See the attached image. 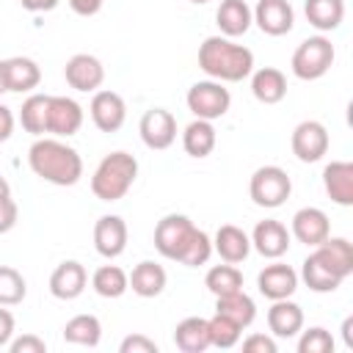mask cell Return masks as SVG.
<instances>
[{
	"instance_id": "6da1fadb",
	"label": "cell",
	"mask_w": 353,
	"mask_h": 353,
	"mask_svg": "<svg viewBox=\"0 0 353 353\" xmlns=\"http://www.w3.org/2000/svg\"><path fill=\"white\" fill-rule=\"evenodd\" d=\"M28 165L39 179L58 188H72L83 176V157L61 138H36L28 149Z\"/></svg>"
},
{
	"instance_id": "7a4b0ae2",
	"label": "cell",
	"mask_w": 353,
	"mask_h": 353,
	"mask_svg": "<svg viewBox=\"0 0 353 353\" xmlns=\"http://www.w3.org/2000/svg\"><path fill=\"white\" fill-rule=\"evenodd\" d=\"M199 66L210 80L240 83L254 72V52L226 36H207L199 47Z\"/></svg>"
},
{
	"instance_id": "3957f363",
	"label": "cell",
	"mask_w": 353,
	"mask_h": 353,
	"mask_svg": "<svg viewBox=\"0 0 353 353\" xmlns=\"http://www.w3.org/2000/svg\"><path fill=\"white\" fill-rule=\"evenodd\" d=\"M138 179V160L130 152H110L99 160L91 176V193L99 201H119Z\"/></svg>"
},
{
	"instance_id": "277c9868",
	"label": "cell",
	"mask_w": 353,
	"mask_h": 353,
	"mask_svg": "<svg viewBox=\"0 0 353 353\" xmlns=\"http://www.w3.org/2000/svg\"><path fill=\"white\" fill-rule=\"evenodd\" d=\"M334 58H336V50L331 44L328 36H309L303 39L295 52H292V61H290V69L298 80H320L331 66H334Z\"/></svg>"
},
{
	"instance_id": "5b68a950",
	"label": "cell",
	"mask_w": 353,
	"mask_h": 353,
	"mask_svg": "<svg viewBox=\"0 0 353 353\" xmlns=\"http://www.w3.org/2000/svg\"><path fill=\"white\" fill-rule=\"evenodd\" d=\"M290 193H292V179L281 165H259L251 174L248 196L256 207L276 210L290 199Z\"/></svg>"
},
{
	"instance_id": "8992f818",
	"label": "cell",
	"mask_w": 353,
	"mask_h": 353,
	"mask_svg": "<svg viewBox=\"0 0 353 353\" xmlns=\"http://www.w3.org/2000/svg\"><path fill=\"white\" fill-rule=\"evenodd\" d=\"M185 105H188V110H190L196 119L215 121V119H221V116L229 113L232 94H229V88H223V83H218V80H199V83H193V85L188 88Z\"/></svg>"
},
{
	"instance_id": "52a82bcc",
	"label": "cell",
	"mask_w": 353,
	"mask_h": 353,
	"mask_svg": "<svg viewBox=\"0 0 353 353\" xmlns=\"http://www.w3.org/2000/svg\"><path fill=\"white\" fill-rule=\"evenodd\" d=\"M193 232H196V223L188 215H182V212L163 215L157 221V226H154V248H157V254L165 256V259L179 262L185 248H188V243H190V237H193Z\"/></svg>"
},
{
	"instance_id": "ba28073f",
	"label": "cell",
	"mask_w": 353,
	"mask_h": 353,
	"mask_svg": "<svg viewBox=\"0 0 353 353\" xmlns=\"http://www.w3.org/2000/svg\"><path fill=\"white\" fill-rule=\"evenodd\" d=\"M328 130L325 124L314 121V119H306L301 121L295 130H292V138H290V146H292V154L301 160V163H317L323 160V154L328 152Z\"/></svg>"
},
{
	"instance_id": "9c48e42d",
	"label": "cell",
	"mask_w": 353,
	"mask_h": 353,
	"mask_svg": "<svg viewBox=\"0 0 353 353\" xmlns=\"http://www.w3.org/2000/svg\"><path fill=\"white\" fill-rule=\"evenodd\" d=\"M138 132L149 149L163 152L176 141V119L165 108H149L138 121Z\"/></svg>"
},
{
	"instance_id": "30bf717a",
	"label": "cell",
	"mask_w": 353,
	"mask_h": 353,
	"mask_svg": "<svg viewBox=\"0 0 353 353\" xmlns=\"http://www.w3.org/2000/svg\"><path fill=\"white\" fill-rule=\"evenodd\" d=\"M63 77L69 83V88L74 91H83V94H94L99 91V85L105 83V66L97 55H88V52H77L66 61L63 66Z\"/></svg>"
},
{
	"instance_id": "8fae6325",
	"label": "cell",
	"mask_w": 353,
	"mask_h": 353,
	"mask_svg": "<svg viewBox=\"0 0 353 353\" xmlns=\"http://www.w3.org/2000/svg\"><path fill=\"white\" fill-rule=\"evenodd\" d=\"M88 113L99 132H116V130H121V124L127 119V105H124L121 94H116L110 88H99L91 97Z\"/></svg>"
},
{
	"instance_id": "7c38bea8",
	"label": "cell",
	"mask_w": 353,
	"mask_h": 353,
	"mask_svg": "<svg viewBox=\"0 0 353 353\" xmlns=\"http://www.w3.org/2000/svg\"><path fill=\"white\" fill-rule=\"evenodd\" d=\"M248 237H251V248L265 259H281L290 251V240H292L290 229L276 218L259 221Z\"/></svg>"
},
{
	"instance_id": "4fadbf2b",
	"label": "cell",
	"mask_w": 353,
	"mask_h": 353,
	"mask_svg": "<svg viewBox=\"0 0 353 353\" xmlns=\"http://www.w3.org/2000/svg\"><path fill=\"white\" fill-rule=\"evenodd\" d=\"M251 14H254L256 28L268 36H284L295 25V11L290 0H256Z\"/></svg>"
},
{
	"instance_id": "5bb4252c",
	"label": "cell",
	"mask_w": 353,
	"mask_h": 353,
	"mask_svg": "<svg viewBox=\"0 0 353 353\" xmlns=\"http://www.w3.org/2000/svg\"><path fill=\"white\" fill-rule=\"evenodd\" d=\"M83 105L72 97H50V116H47V132L55 138H69L80 132L83 127Z\"/></svg>"
},
{
	"instance_id": "9a60e30c",
	"label": "cell",
	"mask_w": 353,
	"mask_h": 353,
	"mask_svg": "<svg viewBox=\"0 0 353 353\" xmlns=\"http://www.w3.org/2000/svg\"><path fill=\"white\" fill-rule=\"evenodd\" d=\"M290 234H292L298 243L314 248V245H320V243L331 234L328 215H325L320 207H301V210L292 215V221H290Z\"/></svg>"
},
{
	"instance_id": "2e32d148",
	"label": "cell",
	"mask_w": 353,
	"mask_h": 353,
	"mask_svg": "<svg viewBox=\"0 0 353 353\" xmlns=\"http://www.w3.org/2000/svg\"><path fill=\"white\" fill-rule=\"evenodd\" d=\"M94 248L105 259H116L127 248V223L121 215H102L94 223Z\"/></svg>"
},
{
	"instance_id": "e0dca14e",
	"label": "cell",
	"mask_w": 353,
	"mask_h": 353,
	"mask_svg": "<svg viewBox=\"0 0 353 353\" xmlns=\"http://www.w3.org/2000/svg\"><path fill=\"white\" fill-rule=\"evenodd\" d=\"M298 279H303V284L312 290V292H334V290H339V284L345 281L331 265H328V259L323 256V251L314 245L312 251H309V256L301 262V276Z\"/></svg>"
},
{
	"instance_id": "ac0fdd59",
	"label": "cell",
	"mask_w": 353,
	"mask_h": 353,
	"mask_svg": "<svg viewBox=\"0 0 353 353\" xmlns=\"http://www.w3.org/2000/svg\"><path fill=\"white\" fill-rule=\"evenodd\" d=\"M256 287L268 301L292 298V292L298 290V273H295V268H290L284 262H270L259 270Z\"/></svg>"
},
{
	"instance_id": "d6986e66",
	"label": "cell",
	"mask_w": 353,
	"mask_h": 353,
	"mask_svg": "<svg viewBox=\"0 0 353 353\" xmlns=\"http://www.w3.org/2000/svg\"><path fill=\"white\" fill-rule=\"evenodd\" d=\"M88 284V273L77 259H63L52 273H50V292L58 301H74L83 295Z\"/></svg>"
},
{
	"instance_id": "ffe728a7",
	"label": "cell",
	"mask_w": 353,
	"mask_h": 353,
	"mask_svg": "<svg viewBox=\"0 0 353 353\" xmlns=\"http://www.w3.org/2000/svg\"><path fill=\"white\" fill-rule=\"evenodd\" d=\"M212 251H215L223 262L240 265V262H245L248 254H251V237H248L240 226L223 223V226H218V232H215V237H212Z\"/></svg>"
},
{
	"instance_id": "44dd1931",
	"label": "cell",
	"mask_w": 353,
	"mask_h": 353,
	"mask_svg": "<svg viewBox=\"0 0 353 353\" xmlns=\"http://www.w3.org/2000/svg\"><path fill=\"white\" fill-rule=\"evenodd\" d=\"M323 188L328 199L339 207L353 204V163L347 160H331L323 168Z\"/></svg>"
},
{
	"instance_id": "7402d4cb",
	"label": "cell",
	"mask_w": 353,
	"mask_h": 353,
	"mask_svg": "<svg viewBox=\"0 0 353 353\" xmlns=\"http://www.w3.org/2000/svg\"><path fill=\"white\" fill-rule=\"evenodd\" d=\"M248 77H251V94H254L256 102H262V105H279L287 97V77H284L281 69L262 66V69H254Z\"/></svg>"
},
{
	"instance_id": "603a6c76",
	"label": "cell",
	"mask_w": 353,
	"mask_h": 353,
	"mask_svg": "<svg viewBox=\"0 0 353 353\" xmlns=\"http://www.w3.org/2000/svg\"><path fill=\"white\" fill-rule=\"evenodd\" d=\"M268 328L273 336H281V339H290L295 334H301L303 328V309L290 301V298H281V301H273L270 309H268Z\"/></svg>"
},
{
	"instance_id": "cb8c5ba5",
	"label": "cell",
	"mask_w": 353,
	"mask_h": 353,
	"mask_svg": "<svg viewBox=\"0 0 353 353\" xmlns=\"http://www.w3.org/2000/svg\"><path fill=\"white\" fill-rule=\"evenodd\" d=\"M251 22H254V14L245 0H221V6L215 11V25H218L221 36L237 39V36L248 33Z\"/></svg>"
},
{
	"instance_id": "d4e9b609",
	"label": "cell",
	"mask_w": 353,
	"mask_h": 353,
	"mask_svg": "<svg viewBox=\"0 0 353 353\" xmlns=\"http://www.w3.org/2000/svg\"><path fill=\"white\" fill-rule=\"evenodd\" d=\"M127 279H130V290H132L138 298H157V295L165 290V284H168L165 268L157 265V262H152V259L138 262Z\"/></svg>"
},
{
	"instance_id": "484cf974",
	"label": "cell",
	"mask_w": 353,
	"mask_h": 353,
	"mask_svg": "<svg viewBox=\"0 0 353 353\" xmlns=\"http://www.w3.org/2000/svg\"><path fill=\"white\" fill-rule=\"evenodd\" d=\"M174 345L182 353H204L210 345V325L207 317H185L174 328Z\"/></svg>"
},
{
	"instance_id": "4316f807",
	"label": "cell",
	"mask_w": 353,
	"mask_h": 353,
	"mask_svg": "<svg viewBox=\"0 0 353 353\" xmlns=\"http://www.w3.org/2000/svg\"><path fill=\"white\" fill-rule=\"evenodd\" d=\"M6 83H8V91H17V94L33 91L41 83V69L28 55L6 58Z\"/></svg>"
},
{
	"instance_id": "83f0119b",
	"label": "cell",
	"mask_w": 353,
	"mask_h": 353,
	"mask_svg": "<svg viewBox=\"0 0 353 353\" xmlns=\"http://www.w3.org/2000/svg\"><path fill=\"white\" fill-rule=\"evenodd\" d=\"M215 143H218V132H215L212 121H207V119H193V121L182 130V149H185L190 157H196V160L212 154Z\"/></svg>"
},
{
	"instance_id": "f1b7e54d",
	"label": "cell",
	"mask_w": 353,
	"mask_h": 353,
	"mask_svg": "<svg viewBox=\"0 0 353 353\" xmlns=\"http://www.w3.org/2000/svg\"><path fill=\"white\" fill-rule=\"evenodd\" d=\"M303 14L312 28H317L320 33H331L345 19V0H306Z\"/></svg>"
},
{
	"instance_id": "f546056e",
	"label": "cell",
	"mask_w": 353,
	"mask_h": 353,
	"mask_svg": "<svg viewBox=\"0 0 353 353\" xmlns=\"http://www.w3.org/2000/svg\"><path fill=\"white\" fill-rule=\"evenodd\" d=\"M215 312L229 317V320H234L240 328H248L254 323V317H256V303L243 290H234V292H226V295L215 298Z\"/></svg>"
},
{
	"instance_id": "4dcf8cb0",
	"label": "cell",
	"mask_w": 353,
	"mask_h": 353,
	"mask_svg": "<svg viewBox=\"0 0 353 353\" xmlns=\"http://www.w3.org/2000/svg\"><path fill=\"white\" fill-rule=\"evenodd\" d=\"M47 116H50V94H30L19 108L22 130L36 138L47 135Z\"/></svg>"
},
{
	"instance_id": "1f68e13d",
	"label": "cell",
	"mask_w": 353,
	"mask_h": 353,
	"mask_svg": "<svg viewBox=\"0 0 353 353\" xmlns=\"http://www.w3.org/2000/svg\"><path fill=\"white\" fill-rule=\"evenodd\" d=\"M63 339L80 347H97L102 339V323L94 314H74L63 325Z\"/></svg>"
},
{
	"instance_id": "d6a6232c",
	"label": "cell",
	"mask_w": 353,
	"mask_h": 353,
	"mask_svg": "<svg viewBox=\"0 0 353 353\" xmlns=\"http://www.w3.org/2000/svg\"><path fill=\"white\" fill-rule=\"evenodd\" d=\"M91 287L102 298H121L130 290V279L119 265H102L91 276Z\"/></svg>"
},
{
	"instance_id": "836d02e7",
	"label": "cell",
	"mask_w": 353,
	"mask_h": 353,
	"mask_svg": "<svg viewBox=\"0 0 353 353\" xmlns=\"http://www.w3.org/2000/svg\"><path fill=\"white\" fill-rule=\"evenodd\" d=\"M317 248L323 251V256L328 259V265H331L342 279H347V276L353 273V245H350V240H345V237H331V234H328Z\"/></svg>"
},
{
	"instance_id": "e575fe53",
	"label": "cell",
	"mask_w": 353,
	"mask_h": 353,
	"mask_svg": "<svg viewBox=\"0 0 353 353\" xmlns=\"http://www.w3.org/2000/svg\"><path fill=\"white\" fill-rule=\"evenodd\" d=\"M204 287L218 298V295H226V292H234V290H243V273L223 262V265H212L204 276Z\"/></svg>"
},
{
	"instance_id": "d590c367",
	"label": "cell",
	"mask_w": 353,
	"mask_h": 353,
	"mask_svg": "<svg viewBox=\"0 0 353 353\" xmlns=\"http://www.w3.org/2000/svg\"><path fill=\"white\" fill-rule=\"evenodd\" d=\"M25 295H28L25 276L11 265H0V306H17L25 301Z\"/></svg>"
},
{
	"instance_id": "8d00e7d4",
	"label": "cell",
	"mask_w": 353,
	"mask_h": 353,
	"mask_svg": "<svg viewBox=\"0 0 353 353\" xmlns=\"http://www.w3.org/2000/svg\"><path fill=\"white\" fill-rule=\"evenodd\" d=\"M207 325H210V345H212V347L226 350V347H234V345L240 342L243 328H240L234 320H229V317H223V314L215 312V314L207 320Z\"/></svg>"
},
{
	"instance_id": "74e56055",
	"label": "cell",
	"mask_w": 353,
	"mask_h": 353,
	"mask_svg": "<svg viewBox=\"0 0 353 353\" xmlns=\"http://www.w3.org/2000/svg\"><path fill=\"white\" fill-rule=\"evenodd\" d=\"M210 256H212V237L204 229L196 226V232H193V237H190V243H188V248H185L179 262L188 265V268H199V265H207Z\"/></svg>"
},
{
	"instance_id": "f35d334b",
	"label": "cell",
	"mask_w": 353,
	"mask_h": 353,
	"mask_svg": "<svg viewBox=\"0 0 353 353\" xmlns=\"http://www.w3.org/2000/svg\"><path fill=\"white\" fill-rule=\"evenodd\" d=\"M334 350V336L323 328V325H312V328H301V339H298V353H331Z\"/></svg>"
},
{
	"instance_id": "ab89813d",
	"label": "cell",
	"mask_w": 353,
	"mask_h": 353,
	"mask_svg": "<svg viewBox=\"0 0 353 353\" xmlns=\"http://www.w3.org/2000/svg\"><path fill=\"white\" fill-rule=\"evenodd\" d=\"M157 350H160L157 342L149 339V336H143V334H130L119 345V353H157Z\"/></svg>"
},
{
	"instance_id": "60d3db41",
	"label": "cell",
	"mask_w": 353,
	"mask_h": 353,
	"mask_svg": "<svg viewBox=\"0 0 353 353\" xmlns=\"http://www.w3.org/2000/svg\"><path fill=\"white\" fill-rule=\"evenodd\" d=\"M8 350L11 353H47V342L36 334H22L8 342Z\"/></svg>"
},
{
	"instance_id": "b9f144b4",
	"label": "cell",
	"mask_w": 353,
	"mask_h": 353,
	"mask_svg": "<svg viewBox=\"0 0 353 353\" xmlns=\"http://www.w3.org/2000/svg\"><path fill=\"white\" fill-rule=\"evenodd\" d=\"M17 218H19V207H17V201H14L11 196L0 199V234L11 232V229L17 226Z\"/></svg>"
},
{
	"instance_id": "7bdbcfd3",
	"label": "cell",
	"mask_w": 353,
	"mask_h": 353,
	"mask_svg": "<svg viewBox=\"0 0 353 353\" xmlns=\"http://www.w3.org/2000/svg\"><path fill=\"white\" fill-rule=\"evenodd\" d=\"M243 350L245 353H276V339L268 334H251L243 339Z\"/></svg>"
},
{
	"instance_id": "ee69618b",
	"label": "cell",
	"mask_w": 353,
	"mask_h": 353,
	"mask_svg": "<svg viewBox=\"0 0 353 353\" xmlns=\"http://www.w3.org/2000/svg\"><path fill=\"white\" fill-rule=\"evenodd\" d=\"M14 339V314L8 309H0V347H8Z\"/></svg>"
},
{
	"instance_id": "f6af8a7d",
	"label": "cell",
	"mask_w": 353,
	"mask_h": 353,
	"mask_svg": "<svg viewBox=\"0 0 353 353\" xmlns=\"http://www.w3.org/2000/svg\"><path fill=\"white\" fill-rule=\"evenodd\" d=\"M66 3H69V8H72L74 14H80V17H94V14H99V8H102L105 0H66Z\"/></svg>"
},
{
	"instance_id": "bcb514c9",
	"label": "cell",
	"mask_w": 353,
	"mask_h": 353,
	"mask_svg": "<svg viewBox=\"0 0 353 353\" xmlns=\"http://www.w3.org/2000/svg\"><path fill=\"white\" fill-rule=\"evenodd\" d=\"M11 132H14V113H11V108H6L0 102V143H6L11 138Z\"/></svg>"
},
{
	"instance_id": "7dc6e473",
	"label": "cell",
	"mask_w": 353,
	"mask_h": 353,
	"mask_svg": "<svg viewBox=\"0 0 353 353\" xmlns=\"http://www.w3.org/2000/svg\"><path fill=\"white\" fill-rule=\"evenodd\" d=\"M61 0H19V6L25 11H33V14H41V11H52Z\"/></svg>"
},
{
	"instance_id": "c3c4849f",
	"label": "cell",
	"mask_w": 353,
	"mask_h": 353,
	"mask_svg": "<svg viewBox=\"0 0 353 353\" xmlns=\"http://www.w3.org/2000/svg\"><path fill=\"white\" fill-rule=\"evenodd\" d=\"M342 336H345V345L353 350V317H345V323H342Z\"/></svg>"
},
{
	"instance_id": "681fc988",
	"label": "cell",
	"mask_w": 353,
	"mask_h": 353,
	"mask_svg": "<svg viewBox=\"0 0 353 353\" xmlns=\"http://www.w3.org/2000/svg\"><path fill=\"white\" fill-rule=\"evenodd\" d=\"M8 91V83H6V61H0V94Z\"/></svg>"
},
{
	"instance_id": "f907efd6",
	"label": "cell",
	"mask_w": 353,
	"mask_h": 353,
	"mask_svg": "<svg viewBox=\"0 0 353 353\" xmlns=\"http://www.w3.org/2000/svg\"><path fill=\"white\" fill-rule=\"evenodd\" d=\"M6 196H11V185L6 182V176H0V199H6Z\"/></svg>"
},
{
	"instance_id": "816d5d0a",
	"label": "cell",
	"mask_w": 353,
	"mask_h": 353,
	"mask_svg": "<svg viewBox=\"0 0 353 353\" xmlns=\"http://www.w3.org/2000/svg\"><path fill=\"white\" fill-rule=\"evenodd\" d=\"M190 3H196V6H204V3H210V0H190Z\"/></svg>"
}]
</instances>
